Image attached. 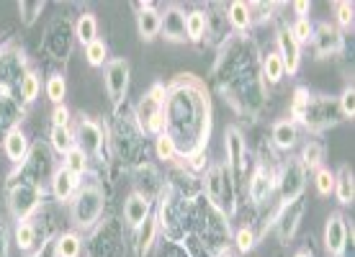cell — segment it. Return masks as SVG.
I'll return each mask as SVG.
<instances>
[{
    "label": "cell",
    "mask_w": 355,
    "mask_h": 257,
    "mask_svg": "<svg viewBox=\"0 0 355 257\" xmlns=\"http://www.w3.org/2000/svg\"><path fill=\"white\" fill-rule=\"evenodd\" d=\"M343 121L338 108V98H327V96H309V103L304 108V116L299 126H304L309 134H322L338 126Z\"/></svg>",
    "instance_id": "8"
},
{
    "label": "cell",
    "mask_w": 355,
    "mask_h": 257,
    "mask_svg": "<svg viewBox=\"0 0 355 257\" xmlns=\"http://www.w3.org/2000/svg\"><path fill=\"white\" fill-rule=\"evenodd\" d=\"M309 90L306 88H296L293 90V100H291V121L293 124H299L304 116V108H306V103H309Z\"/></svg>",
    "instance_id": "48"
},
{
    "label": "cell",
    "mask_w": 355,
    "mask_h": 257,
    "mask_svg": "<svg viewBox=\"0 0 355 257\" xmlns=\"http://www.w3.org/2000/svg\"><path fill=\"white\" fill-rule=\"evenodd\" d=\"M206 13L201 8L188 10L186 13V39L193 44H201L206 39Z\"/></svg>",
    "instance_id": "35"
},
{
    "label": "cell",
    "mask_w": 355,
    "mask_h": 257,
    "mask_svg": "<svg viewBox=\"0 0 355 257\" xmlns=\"http://www.w3.org/2000/svg\"><path fill=\"white\" fill-rule=\"evenodd\" d=\"M293 257H314V252H311V249H299Z\"/></svg>",
    "instance_id": "53"
},
{
    "label": "cell",
    "mask_w": 355,
    "mask_h": 257,
    "mask_svg": "<svg viewBox=\"0 0 355 257\" xmlns=\"http://www.w3.org/2000/svg\"><path fill=\"white\" fill-rule=\"evenodd\" d=\"M224 152H227V172H230L234 190L240 193L245 186V172H248V142L240 126H227L224 132Z\"/></svg>",
    "instance_id": "9"
},
{
    "label": "cell",
    "mask_w": 355,
    "mask_h": 257,
    "mask_svg": "<svg viewBox=\"0 0 355 257\" xmlns=\"http://www.w3.org/2000/svg\"><path fill=\"white\" fill-rule=\"evenodd\" d=\"M16 93H18L21 106H24V108L31 106L36 98H39V93H42V78H39V72L28 70L26 75H24V80H21V85H18Z\"/></svg>",
    "instance_id": "33"
},
{
    "label": "cell",
    "mask_w": 355,
    "mask_h": 257,
    "mask_svg": "<svg viewBox=\"0 0 355 257\" xmlns=\"http://www.w3.org/2000/svg\"><path fill=\"white\" fill-rule=\"evenodd\" d=\"M132 118L144 136L165 132V82H152V88L139 98Z\"/></svg>",
    "instance_id": "4"
},
{
    "label": "cell",
    "mask_w": 355,
    "mask_h": 257,
    "mask_svg": "<svg viewBox=\"0 0 355 257\" xmlns=\"http://www.w3.org/2000/svg\"><path fill=\"white\" fill-rule=\"evenodd\" d=\"M42 198H44V190L42 188L31 186L21 177H10L8 186V211L16 222H26L31 219L39 206H42Z\"/></svg>",
    "instance_id": "10"
},
{
    "label": "cell",
    "mask_w": 355,
    "mask_h": 257,
    "mask_svg": "<svg viewBox=\"0 0 355 257\" xmlns=\"http://www.w3.org/2000/svg\"><path fill=\"white\" fill-rule=\"evenodd\" d=\"M270 142H273L275 150L291 152L299 144V124H293L291 118L275 121L273 129H270Z\"/></svg>",
    "instance_id": "27"
},
{
    "label": "cell",
    "mask_w": 355,
    "mask_h": 257,
    "mask_svg": "<svg viewBox=\"0 0 355 257\" xmlns=\"http://www.w3.org/2000/svg\"><path fill=\"white\" fill-rule=\"evenodd\" d=\"M70 219L72 224L83 231L96 229L101 219H103V209H106V193L98 183V177H90L85 183H80L78 193L72 195L70 204Z\"/></svg>",
    "instance_id": "3"
},
{
    "label": "cell",
    "mask_w": 355,
    "mask_h": 257,
    "mask_svg": "<svg viewBox=\"0 0 355 257\" xmlns=\"http://www.w3.org/2000/svg\"><path fill=\"white\" fill-rule=\"evenodd\" d=\"M355 8L353 3H347V0H340V3H335V16H338V28L343 31H353V21H355Z\"/></svg>",
    "instance_id": "46"
},
{
    "label": "cell",
    "mask_w": 355,
    "mask_h": 257,
    "mask_svg": "<svg viewBox=\"0 0 355 257\" xmlns=\"http://www.w3.org/2000/svg\"><path fill=\"white\" fill-rule=\"evenodd\" d=\"M49 147H52L54 154L64 157L75 147V132H72V126H52V132H49Z\"/></svg>",
    "instance_id": "34"
},
{
    "label": "cell",
    "mask_w": 355,
    "mask_h": 257,
    "mask_svg": "<svg viewBox=\"0 0 355 257\" xmlns=\"http://www.w3.org/2000/svg\"><path fill=\"white\" fill-rule=\"evenodd\" d=\"M88 157L83 154V150H78V147H72L67 154L62 157V168L64 170H70L72 175H78V177H83L85 172H88Z\"/></svg>",
    "instance_id": "41"
},
{
    "label": "cell",
    "mask_w": 355,
    "mask_h": 257,
    "mask_svg": "<svg viewBox=\"0 0 355 257\" xmlns=\"http://www.w3.org/2000/svg\"><path fill=\"white\" fill-rule=\"evenodd\" d=\"M332 195L338 198L340 206H353L355 201V177L353 170L343 165V168L335 172V188H332Z\"/></svg>",
    "instance_id": "30"
},
{
    "label": "cell",
    "mask_w": 355,
    "mask_h": 257,
    "mask_svg": "<svg viewBox=\"0 0 355 257\" xmlns=\"http://www.w3.org/2000/svg\"><path fill=\"white\" fill-rule=\"evenodd\" d=\"M80 177L72 175L70 170H64L62 165L54 170L52 180H49V190H52V195L60 201V204H70L72 195L78 193V188H80Z\"/></svg>",
    "instance_id": "25"
},
{
    "label": "cell",
    "mask_w": 355,
    "mask_h": 257,
    "mask_svg": "<svg viewBox=\"0 0 355 257\" xmlns=\"http://www.w3.org/2000/svg\"><path fill=\"white\" fill-rule=\"evenodd\" d=\"M129 78H132V64H129L126 57L108 60L106 67H103V85H106V93H108V98H111L114 111H119L121 103L126 100V93H129Z\"/></svg>",
    "instance_id": "13"
},
{
    "label": "cell",
    "mask_w": 355,
    "mask_h": 257,
    "mask_svg": "<svg viewBox=\"0 0 355 257\" xmlns=\"http://www.w3.org/2000/svg\"><path fill=\"white\" fill-rule=\"evenodd\" d=\"M72 116H70V108L60 103V106H54L52 111V126H70Z\"/></svg>",
    "instance_id": "50"
},
{
    "label": "cell",
    "mask_w": 355,
    "mask_h": 257,
    "mask_svg": "<svg viewBox=\"0 0 355 257\" xmlns=\"http://www.w3.org/2000/svg\"><path fill=\"white\" fill-rule=\"evenodd\" d=\"M234 245H237V249H240L242 255H248L250 249L258 245V234H255V229H252L250 224L240 227V229H237V234H234Z\"/></svg>",
    "instance_id": "45"
},
{
    "label": "cell",
    "mask_w": 355,
    "mask_h": 257,
    "mask_svg": "<svg viewBox=\"0 0 355 257\" xmlns=\"http://www.w3.org/2000/svg\"><path fill=\"white\" fill-rule=\"evenodd\" d=\"M8 255V229L0 224V257Z\"/></svg>",
    "instance_id": "51"
},
{
    "label": "cell",
    "mask_w": 355,
    "mask_h": 257,
    "mask_svg": "<svg viewBox=\"0 0 355 257\" xmlns=\"http://www.w3.org/2000/svg\"><path fill=\"white\" fill-rule=\"evenodd\" d=\"M147 216H152V198L139 190H132L124 201V224L129 229H137Z\"/></svg>",
    "instance_id": "24"
},
{
    "label": "cell",
    "mask_w": 355,
    "mask_h": 257,
    "mask_svg": "<svg viewBox=\"0 0 355 257\" xmlns=\"http://www.w3.org/2000/svg\"><path fill=\"white\" fill-rule=\"evenodd\" d=\"M72 39H75V31H72L70 21L57 18L52 26L46 28V36L42 39V49L52 60H67V54L72 52Z\"/></svg>",
    "instance_id": "15"
},
{
    "label": "cell",
    "mask_w": 355,
    "mask_h": 257,
    "mask_svg": "<svg viewBox=\"0 0 355 257\" xmlns=\"http://www.w3.org/2000/svg\"><path fill=\"white\" fill-rule=\"evenodd\" d=\"M72 31H75V39H78L83 46H88L90 42H96V39H98V18L93 16L90 10H85V13H80V16H78L75 26H72Z\"/></svg>",
    "instance_id": "32"
},
{
    "label": "cell",
    "mask_w": 355,
    "mask_h": 257,
    "mask_svg": "<svg viewBox=\"0 0 355 257\" xmlns=\"http://www.w3.org/2000/svg\"><path fill=\"white\" fill-rule=\"evenodd\" d=\"M137 8V31H139V39L142 42H152L160 36V24H162V13L152 3H134Z\"/></svg>",
    "instance_id": "23"
},
{
    "label": "cell",
    "mask_w": 355,
    "mask_h": 257,
    "mask_svg": "<svg viewBox=\"0 0 355 257\" xmlns=\"http://www.w3.org/2000/svg\"><path fill=\"white\" fill-rule=\"evenodd\" d=\"M85 60H88L90 67H106L108 62V46L103 39H96L85 46Z\"/></svg>",
    "instance_id": "42"
},
{
    "label": "cell",
    "mask_w": 355,
    "mask_h": 257,
    "mask_svg": "<svg viewBox=\"0 0 355 257\" xmlns=\"http://www.w3.org/2000/svg\"><path fill=\"white\" fill-rule=\"evenodd\" d=\"M314 188H317V193L320 195H332V188H335V172L329 168L322 165L320 170H314Z\"/></svg>",
    "instance_id": "44"
},
{
    "label": "cell",
    "mask_w": 355,
    "mask_h": 257,
    "mask_svg": "<svg viewBox=\"0 0 355 257\" xmlns=\"http://www.w3.org/2000/svg\"><path fill=\"white\" fill-rule=\"evenodd\" d=\"M255 57V44L248 36L232 34L219 46V57L211 70L224 100L242 116H258L260 108L266 106L268 88L260 80V62Z\"/></svg>",
    "instance_id": "2"
},
{
    "label": "cell",
    "mask_w": 355,
    "mask_h": 257,
    "mask_svg": "<svg viewBox=\"0 0 355 257\" xmlns=\"http://www.w3.org/2000/svg\"><path fill=\"white\" fill-rule=\"evenodd\" d=\"M57 168H60V165L54 162L52 147L36 142V144H31L28 157L24 160V165H18L10 177H21V180H26V183H31V186L44 190V188L49 186V180H52L54 170Z\"/></svg>",
    "instance_id": "6"
},
{
    "label": "cell",
    "mask_w": 355,
    "mask_h": 257,
    "mask_svg": "<svg viewBox=\"0 0 355 257\" xmlns=\"http://www.w3.org/2000/svg\"><path fill=\"white\" fill-rule=\"evenodd\" d=\"M275 54L281 57V62H284L286 67V75H296L299 72V67H302V44L293 39L291 28L284 26L281 31H278V36H275Z\"/></svg>",
    "instance_id": "18"
},
{
    "label": "cell",
    "mask_w": 355,
    "mask_h": 257,
    "mask_svg": "<svg viewBox=\"0 0 355 257\" xmlns=\"http://www.w3.org/2000/svg\"><path fill=\"white\" fill-rule=\"evenodd\" d=\"M299 162L304 165L306 172H314V170L322 168V162H324V147L322 142L317 139H309V142L302 147V154H299Z\"/></svg>",
    "instance_id": "37"
},
{
    "label": "cell",
    "mask_w": 355,
    "mask_h": 257,
    "mask_svg": "<svg viewBox=\"0 0 355 257\" xmlns=\"http://www.w3.org/2000/svg\"><path fill=\"white\" fill-rule=\"evenodd\" d=\"M21 121H24V106L18 96H0V147L10 132L21 129Z\"/></svg>",
    "instance_id": "21"
},
{
    "label": "cell",
    "mask_w": 355,
    "mask_h": 257,
    "mask_svg": "<svg viewBox=\"0 0 355 257\" xmlns=\"http://www.w3.org/2000/svg\"><path fill=\"white\" fill-rule=\"evenodd\" d=\"M26 72V52L21 46L8 44L6 49H0V96H13Z\"/></svg>",
    "instance_id": "12"
},
{
    "label": "cell",
    "mask_w": 355,
    "mask_h": 257,
    "mask_svg": "<svg viewBox=\"0 0 355 257\" xmlns=\"http://www.w3.org/2000/svg\"><path fill=\"white\" fill-rule=\"evenodd\" d=\"M157 231H160L157 216H147V219L134 229V247H137V255L139 257L150 255L152 245H155V240H157Z\"/></svg>",
    "instance_id": "29"
},
{
    "label": "cell",
    "mask_w": 355,
    "mask_h": 257,
    "mask_svg": "<svg viewBox=\"0 0 355 257\" xmlns=\"http://www.w3.org/2000/svg\"><path fill=\"white\" fill-rule=\"evenodd\" d=\"M13 242H16V247L21 249L26 257H36V255H39V249L44 247L42 234H39V224H36L34 219L16 222V229H13Z\"/></svg>",
    "instance_id": "22"
},
{
    "label": "cell",
    "mask_w": 355,
    "mask_h": 257,
    "mask_svg": "<svg viewBox=\"0 0 355 257\" xmlns=\"http://www.w3.org/2000/svg\"><path fill=\"white\" fill-rule=\"evenodd\" d=\"M204 193L209 206L216 209V211H222L224 216H230L234 211L237 190H234V183H232V177L224 165H211L209 170H204Z\"/></svg>",
    "instance_id": "7"
},
{
    "label": "cell",
    "mask_w": 355,
    "mask_h": 257,
    "mask_svg": "<svg viewBox=\"0 0 355 257\" xmlns=\"http://www.w3.org/2000/svg\"><path fill=\"white\" fill-rule=\"evenodd\" d=\"M224 16H227V26L234 36H245L250 28L255 26L252 24V13H250V3H242V0H234L230 6H224Z\"/></svg>",
    "instance_id": "26"
},
{
    "label": "cell",
    "mask_w": 355,
    "mask_h": 257,
    "mask_svg": "<svg viewBox=\"0 0 355 257\" xmlns=\"http://www.w3.org/2000/svg\"><path fill=\"white\" fill-rule=\"evenodd\" d=\"M75 147L83 150V154L88 160H96L101 165L111 162V136H108V129L101 121L90 118V116H80V121L75 126Z\"/></svg>",
    "instance_id": "5"
},
{
    "label": "cell",
    "mask_w": 355,
    "mask_h": 257,
    "mask_svg": "<svg viewBox=\"0 0 355 257\" xmlns=\"http://www.w3.org/2000/svg\"><path fill=\"white\" fill-rule=\"evenodd\" d=\"M288 28H291L293 39H296L299 44H309V42H311V34H314V24L309 21V16H306V18H296V21H293V26H288Z\"/></svg>",
    "instance_id": "47"
},
{
    "label": "cell",
    "mask_w": 355,
    "mask_h": 257,
    "mask_svg": "<svg viewBox=\"0 0 355 257\" xmlns=\"http://www.w3.org/2000/svg\"><path fill=\"white\" fill-rule=\"evenodd\" d=\"M16 8L18 16H21V24L24 26H34L39 16H42V10H44V0H21Z\"/></svg>",
    "instance_id": "40"
},
{
    "label": "cell",
    "mask_w": 355,
    "mask_h": 257,
    "mask_svg": "<svg viewBox=\"0 0 355 257\" xmlns=\"http://www.w3.org/2000/svg\"><path fill=\"white\" fill-rule=\"evenodd\" d=\"M302 213H304V204L302 201H293V204H281L278 213H275V231H278V240L288 242L299 229V222H302Z\"/></svg>",
    "instance_id": "20"
},
{
    "label": "cell",
    "mask_w": 355,
    "mask_h": 257,
    "mask_svg": "<svg viewBox=\"0 0 355 257\" xmlns=\"http://www.w3.org/2000/svg\"><path fill=\"white\" fill-rule=\"evenodd\" d=\"M54 252L57 257H80L83 255V240L75 231H64L54 237Z\"/></svg>",
    "instance_id": "36"
},
{
    "label": "cell",
    "mask_w": 355,
    "mask_h": 257,
    "mask_svg": "<svg viewBox=\"0 0 355 257\" xmlns=\"http://www.w3.org/2000/svg\"><path fill=\"white\" fill-rule=\"evenodd\" d=\"M248 195L255 206H263L270 201V195L275 193V170L266 165V160L258 162V168L252 170V175L248 180Z\"/></svg>",
    "instance_id": "17"
},
{
    "label": "cell",
    "mask_w": 355,
    "mask_h": 257,
    "mask_svg": "<svg viewBox=\"0 0 355 257\" xmlns=\"http://www.w3.org/2000/svg\"><path fill=\"white\" fill-rule=\"evenodd\" d=\"M293 10H296V18H306V13L311 10V3L299 0V3H293Z\"/></svg>",
    "instance_id": "52"
},
{
    "label": "cell",
    "mask_w": 355,
    "mask_h": 257,
    "mask_svg": "<svg viewBox=\"0 0 355 257\" xmlns=\"http://www.w3.org/2000/svg\"><path fill=\"white\" fill-rule=\"evenodd\" d=\"M353 240V224L340 211L329 213L327 224H324V249L329 257H343L347 249V242Z\"/></svg>",
    "instance_id": "14"
},
{
    "label": "cell",
    "mask_w": 355,
    "mask_h": 257,
    "mask_svg": "<svg viewBox=\"0 0 355 257\" xmlns=\"http://www.w3.org/2000/svg\"><path fill=\"white\" fill-rule=\"evenodd\" d=\"M162 13V24H160V36H165L168 42H175V44H183L188 42L186 39V10L175 6V3H170L165 6Z\"/></svg>",
    "instance_id": "19"
},
{
    "label": "cell",
    "mask_w": 355,
    "mask_h": 257,
    "mask_svg": "<svg viewBox=\"0 0 355 257\" xmlns=\"http://www.w3.org/2000/svg\"><path fill=\"white\" fill-rule=\"evenodd\" d=\"M311 46L320 60H327V57H335L345 49V36L335 24H317L314 26V34H311Z\"/></svg>",
    "instance_id": "16"
},
{
    "label": "cell",
    "mask_w": 355,
    "mask_h": 257,
    "mask_svg": "<svg viewBox=\"0 0 355 257\" xmlns=\"http://www.w3.org/2000/svg\"><path fill=\"white\" fill-rule=\"evenodd\" d=\"M165 132L173 136L180 157L206 152L211 136V96L206 82L183 72L165 85Z\"/></svg>",
    "instance_id": "1"
},
{
    "label": "cell",
    "mask_w": 355,
    "mask_h": 257,
    "mask_svg": "<svg viewBox=\"0 0 355 257\" xmlns=\"http://www.w3.org/2000/svg\"><path fill=\"white\" fill-rule=\"evenodd\" d=\"M278 8V3H250V13H252V24H263L273 18V10Z\"/></svg>",
    "instance_id": "49"
},
{
    "label": "cell",
    "mask_w": 355,
    "mask_h": 257,
    "mask_svg": "<svg viewBox=\"0 0 355 257\" xmlns=\"http://www.w3.org/2000/svg\"><path fill=\"white\" fill-rule=\"evenodd\" d=\"M338 108H340V116H343V121H353L355 118V88L353 82L343 88L338 98Z\"/></svg>",
    "instance_id": "43"
},
{
    "label": "cell",
    "mask_w": 355,
    "mask_h": 257,
    "mask_svg": "<svg viewBox=\"0 0 355 257\" xmlns=\"http://www.w3.org/2000/svg\"><path fill=\"white\" fill-rule=\"evenodd\" d=\"M216 257H234V255H232L230 249H222V252H216Z\"/></svg>",
    "instance_id": "54"
},
{
    "label": "cell",
    "mask_w": 355,
    "mask_h": 257,
    "mask_svg": "<svg viewBox=\"0 0 355 257\" xmlns=\"http://www.w3.org/2000/svg\"><path fill=\"white\" fill-rule=\"evenodd\" d=\"M306 170L299 162V157H288L281 162V168L275 170V190L281 195V204H293L302 201L304 190H306Z\"/></svg>",
    "instance_id": "11"
},
{
    "label": "cell",
    "mask_w": 355,
    "mask_h": 257,
    "mask_svg": "<svg viewBox=\"0 0 355 257\" xmlns=\"http://www.w3.org/2000/svg\"><path fill=\"white\" fill-rule=\"evenodd\" d=\"M286 78V67L281 62V57L275 52H268L263 54V60H260V80L263 85H278V82Z\"/></svg>",
    "instance_id": "31"
},
{
    "label": "cell",
    "mask_w": 355,
    "mask_h": 257,
    "mask_svg": "<svg viewBox=\"0 0 355 257\" xmlns=\"http://www.w3.org/2000/svg\"><path fill=\"white\" fill-rule=\"evenodd\" d=\"M28 150H31V142H28V136L24 134V129L10 132L8 136H6V142H3V154L13 162V168L24 165V160L28 157Z\"/></svg>",
    "instance_id": "28"
},
{
    "label": "cell",
    "mask_w": 355,
    "mask_h": 257,
    "mask_svg": "<svg viewBox=\"0 0 355 257\" xmlns=\"http://www.w3.org/2000/svg\"><path fill=\"white\" fill-rule=\"evenodd\" d=\"M44 93H46V98L52 100L54 106L64 103V96H67V82H64V75H60V72H52V75L46 78V82H44Z\"/></svg>",
    "instance_id": "38"
},
{
    "label": "cell",
    "mask_w": 355,
    "mask_h": 257,
    "mask_svg": "<svg viewBox=\"0 0 355 257\" xmlns=\"http://www.w3.org/2000/svg\"><path fill=\"white\" fill-rule=\"evenodd\" d=\"M155 154H157V160L162 162H175L180 154H178V147L173 142V136L168 132H162L155 136Z\"/></svg>",
    "instance_id": "39"
}]
</instances>
